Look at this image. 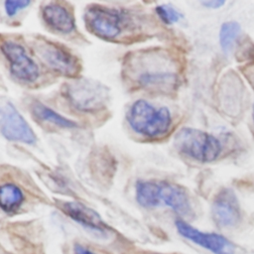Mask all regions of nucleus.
Masks as SVG:
<instances>
[{"label":"nucleus","mask_w":254,"mask_h":254,"mask_svg":"<svg viewBox=\"0 0 254 254\" xmlns=\"http://www.w3.org/2000/svg\"><path fill=\"white\" fill-rule=\"evenodd\" d=\"M174 145L183 156L199 163H210L221 154V143L212 134L192 128H181L175 138Z\"/></svg>","instance_id":"obj_1"},{"label":"nucleus","mask_w":254,"mask_h":254,"mask_svg":"<svg viewBox=\"0 0 254 254\" xmlns=\"http://www.w3.org/2000/svg\"><path fill=\"white\" fill-rule=\"evenodd\" d=\"M131 128L148 138L165 135L171 128L172 115L167 107L155 108L146 100H137L127 113Z\"/></svg>","instance_id":"obj_2"},{"label":"nucleus","mask_w":254,"mask_h":254,"mask_svg":"<svg viewBox=\"0 0 254 254\" xmlns=\"http://www.w3.org/2000/svg\"><path fill=\"white\" fill-rule=\"evenodd\" d=\"M64 95L74 108L91 112L101 109L108 96L106 86L92 79H75L65 83Z\"/></svg>","instance_id":"obj_3"},{"label":"nucleus","mask_w":254,"mask_h":254,"mask_svg":"<svg viewBox=\"0 0 254 254\" xmlns=\"http://www.w3.org/2000/svg\"><path fill=\"white\" fill-rule=\"evenodd\" d=\"M86 28L98 38L115 39L122 30L123 18L118 10L92 5L84 13Z\"/></svg>","instance_id":"obj_4"},{"label":"nucleus","mask_w":254,"mask_h":254,"mask_svg":"<svg viewBox=\"0 0 254 254\" xmlns=\"http://www.w3.org/2000/svg\"><path fill=\"white\" fill-rule=\"evenodd\" d=\"M175 225L183 237L212 254H234L236 251L235 244L221 234L201 231L183 219H177Z\"/></svg>","instance_id":"obj_5"},{"label":"nucleus","mask_w":254,"mask_h":254,"mask_svg":"<svg viewBox=\"0 0 254 254\" xmlns=\"http://www.w3.org/2000/svg\"><path fill=\"white\" fill-rule=\"evenodd\" d=\"M60 209L71 220L94 234L99 239H108L113 232L101 216L92 208L78 201H62Z\"/></svg>","instance_id":"obj_6"},{"label":"nucleus","mask_w":254,"mask_h":254,"mask_svg":"<svg viewBox=\"0 0 254 254\" xmlns=\"http://www.w3.org/2000/svg\"><path fill=\"white\" fill-rule=\"evenodd\" d=\"M0 131L2 135L15 142L34 144L36 135L24 117L8 101L0 103Z\"/></svg>","instance_id":"obj_7"},{"label":"nucleus","mask_w":254,"mask_h":254,"mask_svg":"<svg viewBox=\"0 0 254 254\" xmlns=\"http://www.w3.org/2000/svg\"><path fill=\"white\" fill-rule=\"evenodd\" d=\"M35 51L51 68L62 74L73 76L79 69V64L68 51L48 40L37 41Z\"/></svg>","instance_id":"obj_8"},{"label":"nucleus","mask_w":254,"mask_h":254,"mask_svg":"<svg viewBox=\"0 0 254 254\" xmlns=\"http://www.w3.org/2000/svg\"><path fill=\"white\" fill-rule=\"evenodd\" d=\"M211 216L221 228H232L241 220L239 200L233 190L223 188L216 192L211 203Z\"/></svg>","instance_id":"obj_9"},{"label":"nucleus","mask_w":254,"mask_h":254,"mask_svg":"<svg viewBox=\"0 0 254 254\" xmlns=\"http://www.w3.org/2000/svg\"><path fill=\"white\" fill-rule=\"evenodd\" d=\"M0 49L9 62L10 70L16 78L26 82H33L38 78L39 67L21 45L12 41H5Z\"/></svg>","instance_id":"obj_10"},{"label":"nucleus","mask_w":254,"mask_h":254,"mask_svg":"<svg viewBox=\"0 0 254 254\" xmlns=\"http://www.w3.org/2000/svg\"><path fill=\"white\" fill-rule=\"evenodd\" d=\"M160 200L182 217H190L193 213L189 192L178 184L160 182Z\"/></svg>","instance_id":"obj_11"},{"label":"nucleus","mask_w":254,"mask_h":254,"mask_svg":"<svg viewBox=\"0 0 254 254\" xmlns=\"http://www.w3.org/2000/svg\"><path fill=\"white\" fill-rule=\"evenodd\" d=\"M43 19L54 31L67 34L74 29V20L67 9L58 3H50L43 8Z\"/></svg>","instance_id":"obj_12"},{"label":"nucleus","mask_w":254,"mask_h":254,"mask_svg":"<svg viewBox=\"0 0 254 254\" xmlns=\"http://www.w3.org/2000/svg\"><path fill=\"white\" fill-rule=\"evenodd\" d=\"M137 202L145 208H155L161 204L160 182L139 181L136 184Z\"/></svg>","instance_id":"obj_13"},{"label":"nucleus","mask_w":254,"mask_h":254,"mask_svg":"<svg viewBox=\"0 0 254 254\" xmlns=\"http://www.w3.org/2000/svg\"><path fill=\"white\" fill-rule=\"evenodd\" d=\"M24 201V194L14 184L0 186V208L6 213L17 211Z\"/></svg>","instance_id":"obj_14"},{"label":"nucleus","mask_w":254,"mask_h":254,"mask_svg":"<svg viewBox=\"0 0 254 254\" xmlns=\"http://www.w3.org/2000/svg\"><path fill=\"white\" fill-rule=\"evenodd\" d=\"M31 110L33 115L38 118L39 120L46 121L49 123H52L54 125H57L61 128H75L76 123L62 116L61 114L57 113L53 109L47 107L46 105L36 101L31 105Z\"/></svg>","instance_id":"obj_15"},{"label":"nucleus","mask_w":254,"mask_h":254,"mask_svg":"<svg viewBox=\"0 0 254 254\" xmlns=\"http://www.w3.org/2000/svg\"><path fill=\"white\" fill-rule=\"evenodd\" d=\"M241 32V27L237 22H224L219 30V44L221 50L228 54L234 48V45Z\"/></svg>","instance_id":"obj_16"},{"label":"nucleus","mask_w":254,"mask_h":254,"mask_svg":"<svg viewBox=\"0 0 254 254\" xmlns=\"http://www.w3.org/2000/svg\"><path fill=\"white\" fill-rule=\"evenodd\" d=\"M0 254H45L44 246L36 245L31 241L20 240L11 244L0 243Z\"/></svg>","instance_id":"obj_17"},{"label":"nucleus","mask_w":254,"mask_h":254,"mask_svg":"<svg viewBox=\"0 0 254 254\" xmlns=\"http://www.w3.org/2000/svg\"><path fill=\"white\" fill-rule=\"evenodd\" d=\"M67 254H115L108 247L82 241H74L67 246Z\"/></svg>","instance_id":"obj_18"},{"label":"nucleus","mask_w":254,"mask_h":254,"mask_svg":"<svg viewBox=\"0 0 254 254\" xmlns=\"http://www.w3.org/2000/svg\"><path fill=\"white\" fill-rule=\"evenodd\" d=\"M156 13L160 17V19L168 25H172L178 23L183 15L173 6L171 5H159L156 7Z\"/></svg>","instance_id":"obj_19"},{"label":"nucleus","mask_w":254,"mask_h":254,"mask_svg":"<svg viewBox=\"0 0 254 254\" xmlns=\"http://www.w3.org/2000/svg\"><path fill=\"white\" fill-rule=\"evenodd\" d=\"M31 2L30 1H27V0H19V1H12V0H9V1H6L4 6H5V11H6V14L9 16V17H12L14 15H16L19 11L23 10L24 8H26L27 6H29Z\"/></svg>","instance_id":"obj_20"},{"label":"nucleus","mask_w":254,"mask_h":254,"mask_svg":"<svg viewBox=\"0 0 254 254\" xmlns=\"http://www.w3.org/2000/svg\"><path fill=\"white\" fill-rule=\"evenodd\" d=\"M201 4L209 9H218L219 7L223 6L225 4L224 1L222 0H207V1H202Z\"/></svg>","instance_id":"obj_21"},{"label":"nucleus","mask_w":254,"mask_h":254,"mask_svg":"<svg viewBox=\"0 0 254 254\" xmlns=\"http://www.w3.org/2000/svg\"><path fill=\"white\" fill-rule=\"evenodd\" d=\"M252 118H253V124H254V103H253V110H252Z\"/></svg>","instance_id":"obj_22"}]
</instances>
